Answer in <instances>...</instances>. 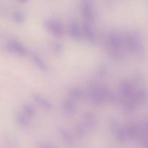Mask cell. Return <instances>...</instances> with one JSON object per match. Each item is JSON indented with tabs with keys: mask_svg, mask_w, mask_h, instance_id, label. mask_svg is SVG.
Wrapping results in <instances>:
<instances>
[{
	"mask_svg": "<svg viewBox=\"0 0 148 148\" xmlns=\"http://www.w3.org/2000/svg\"><path fill=\"white\" fill-rule=\"evenodd\" d=\"M88 95L91 102L97 105H102L104 102H113L116 96L110 92L106 86L100 84H92L88 90Z\"/></svg>",
	"mask_w": 148,
	"mask_h": 148,
	"instance_id": "1",
	"label": "cell"
},
{
	"mask_svg": "<svg viewBox=\"0 0 148 148\" xmlns=\"http://www.w3.org/2000/svg\"><path fill=\"white\" fill-rule=\"evenodd\" d=\"M108 49L114 55H119L124 47L123 36L116 32L110 33L107 38Z\"/></svg>",
	"mask_w": 148,
	"mask_h": 148,
	"instance_id": "2",
	"label": "cell"
},
{
	"mask_svg": "<svg viewBox=\"0 0 148 148\" xmlns=\"http://www.w3.org/2000/svg\"><path fill=\"white\" fill-rule=\"evenodd\" d=\"M35 109L31 105H25L22 110L20 111L16 116V122L18 126L25 127L30 124L31 119L35 114Z\"/></svg>",
	"mask_w": 148,
	"mask_h": 148,
	"instance_id": "3",
	"label": "cell"
},
{
	"mask_svg": "<svg viewBox=\"0 0 148 148\" xmlns=\"http://www.w3.org/2000/svg\"><path fill=\"white\" fill-rule=\"evenodd\" d=\"M124 47L133 53H139L142 48V42L139 36L134 34H129L123 37Z\"/></svg>",
	"mask_w": 148,
	"mask_h": 148,
	"instance_id": "4",
	"label": "cell"
},
{
	"mask_svg": "<svg viewBox=\"0 0 148 148\" xmlns=\"http://www.w3.org/2000/svg\"><path fill=\"white\" fill-rule=\"evenodd\" d=\"M82 15L84 19V22H92L95 19V8L92 0H83L81 5Z\"/></svg>",
	"mask_w": 148,
	"mask_h": 148,
	"instance_id": "5",
	"label": "cell"
},
{
	"mask_svg": "<svg viewBox=\"0 0 148 148\" xmlns=\"http://www.w3.org/2000/svg\"><path fill=\"white\" fill-rule=\"evenodd\" d=\"M47 29L56 36H61L64 33V28L62 22L58 19H49L45 21Z\"/></svg>",
	"mask_w": 148,
	"mask_h": 148,
	"instance_id": "6",
	"label": "cell"
},
{
	"mask_svg": "<svg viewBox=\"0 0 148 148\" xmlns=\"http://www.w3.org/2000/svg\"><path fill=\"white\" fill-rule=\"evenodd\" d=\"M5 47L8 51L12 52V53L17 54L21 57H25L27 54V50L25 46L16 39L8 40Z\"/></svg>",
	"mask_w": 148,
	"mask_h": 148,
	"instance_id": "7",
	"label": "cell"
},
{
	"mask_svg": "<svg viewBox=\"0 0 148 148\" xmlns=\"http://www.w3.org/2000/svg\"><path fill=\"white\" fill-rule=\"evenodd\" d=\"M68 35L75 40L82 39L84 36L83 29L76 21H71L68 27Z\"/></svg>",
	"mask_w": 148,
	"mask_h": 148,
	"instance_id": "8",
	"label": "cell"
},
{
	"mask_svg": "<svg viewBox=\"0 0 148 148\" xmlns=\"http://www.w3.org/2000/svg\"><path fill=\"white\" fill-rule=\"evenodd\" d=\"M119 92H120V97L122 102V101L129 99L132 96L133 92H134V89L130 82H129L128 80H123L120 84Z\"/></svg>",
	"mask_w": 148,
	"mask_h": 148,
	"instance_id": "9",
	"label": "cell"
},
{
	"mask_svg": "<svg viewBox=\"0 0 148 148\" xmlns=\"http://www.w3.org/2000/svg\"><path fill=\"white\" fill-rule=\"evenodd\" d=\"M82 29H83L84 36L86 37L87 40H89L91 43H95L96 42V34L90 23H84Z\"/></svg>",
	"mask_w": 148,
	"mask_h": 148,
	"instance_id": "10",
	"label": "cell"
},
{
	"mask_svg": "<svg viewBox=\"0 0 148 148\" xmlns=\"http://www.w3.org/2000/svg\"><path fill=\"white\" fill-rule=\"evenodd\" d=\"M95 123H96V117L95 114L92 113H86L84 116L82 122L80 125L86 131L87 129H90L92 126H95Z\"/></svg>",
	"mask_w": 148,
	"mask_h": 148,
	"instance_id": "11",
	"label": "cell"
},
{
	"mask_svg": "<svg viewBox=\"0 0 148 148\" xmlns=\"http://www.w3.org/2000/svg\"><path fill=\"white\" fill-rule=\"evenodd\" d=\"M76 101L68 97L63 102V109L68 114H73L76 112Z\"/></svg>",
	"mask_w": 148,
	"mask_h": 148,
	"instance_id": "12",
	"label": "cell"
},
{
	"mask_svg": "<svg viewBox=\"0 0 148 148\" xmlns=\"http://www.w3.org/2000/svg\"><path fill=\"white\" fill-rule=\"evenodd\" d=\"M34 99L38 105H40V106L42 107V108H43L44 109L49 110L52 108V102H51L49 99L45 98V97H42L41 96V95H35L34 96Z\"/></svg>",
	"mask_w": 148,
	"mask_h": 148,
	"instance_id": "13",
	"label": "cell"
},
{
	"mask_svg": "<svg viewBox=\"0 0 148 148\" xmlns=\"http://www.w3.org/2000/svg\"><path fill=\"white\" fill-rule=\"evenodd\" d=\"M116 139H118V141H119L120 142H126L128 139L129 138V133H128V131L126 127H119L116 130Z\"/></svg>",
	"mask_w": 148,
	"mask_h": 148,
	"instance_id": "14",
	"label": "cell"
},
{
	"mask_svg": "<svg viewBox=\"0 0 148 148\" xmlns=\"http://www.w3.org/2000/svg\"><path fill=\"white\" fill-rule=\"evenodd\" d=\"M32 60L34 62L35 65L42 71H47V65L45 60L40 56V55H37L34 53L32 55Z\"/></svg>",
	"mask_w": 148,
	"mask_h": 148,
	"instance_id": "15",
	"label": "cell"
},
{
	"mask_svg": "<svg viewBox=\"0 0 148 148\" xmlns=\"http://www.w3.org/2000/svg\"><path fill=\"white\" fill-rule=\"evenodd\" d=\"M60 136L62 139H63L64 142L68 146H72L73 144V138L72 134L69 131L66 129H61L60 130Z\"/></svg>",
	"mask_w": 148,
	"mask_h": 148,
	"instance_id": "16",
	"label": "cell"
},
{
	"mask_svg": "<svg viewBox=\"0 0 148 148\" xmlns=\"http://www.w3.org/2000/svg\"><path fill=\"white\" fill-rule=\"evenodd\" d=\"M82 96H83V92H82V89L79 87L73 88L70 91L69 95H68V97L75 101L80 99L82 97Z\"/></svg>",
	"mask_w": 148,
	"mask_h": 148,
	"instance_id": "17",
	"label": "cell"
},
{
	"mask_svg": "<svg viewBox=\"0 0 148 148\" xmlns=\"http://www.w3.org/2000/svg\"><path fill=\"white\" fill-rule=\"evenodd\" d=\"M12 18L13 21L17 23H22L24 22L25 19V14L20 10H15L12 14Z\"/></svg>",
	"mask_w": 148,
	"mask_h": 148,
	"instance_id": "18",
	"label": "cell"
},
{
	"mask_svg": "<svg viewBox=\"0 0 148 148\" xmlns=\"http://www.w3.org/2000/svg\"><path fill=\"white\" fill-rule=\"evenodd\" d=\"M38 148H57L55 147L54 145H50V144H47V143H43V144H40L38 147Z\"/></svg>",
	"mask_w": 148,
	"mask_h": 148,
	"instance_id": "19",
	"label": "cell"
},
{
	"mask_svg": "<svg viewBox=\"0 0 148 148\" xmlns=\"http://www.w3.org/2000/svg\"><path fill=\"white\" fill-rule=\"evenodd\" d=\"M20 2H21V3H25V2H27L28 1V0H18Z\"/></svg>",
	"mask_w": 148,
	"mask_h": 148,
	"instance_id": "20",
	"label": "cell"
},
{
	"mask_svg": "<svg viewBox=\"0 0 148 148\" xmlns=\"http://www.w3.org/2000/svg\"><path fill=\"white\" fill-rule=\"evenodd\" d=\"M147 148H148V142L147 143Z\"/></svg>",
	"mask_w": 148,
	"mask_h": 148,
	"instance_id": "21",
	"label": "cell"
}]
</instances>
